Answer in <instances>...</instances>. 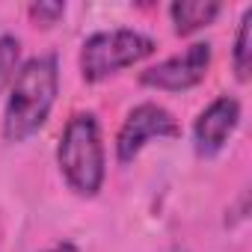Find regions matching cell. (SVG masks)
<instances>
[{
  "instance_id": "obj_1",
  "label": "cell",
  "mask_w": 252,
  "mask_h": 252,
  "mask_svg": "<svg viewBox=\"0 0 252 252\" xmlns=\"http://www.w3.org/2000/svg\"><path fill=\"white\" fill-rule=\"evenodd\" d=\"M57 92H60V65L54 54L30 57L24 65H18L3 110V137L9 143L30 140L48 122L57 104Z\"/></svg>"
},
{
  "instance_id": "obj_2",
  "label": "cell",
  "mask_w": 252,
  "mask_h": 252,
  "mask_svg": "<svg viewBox=\"0 0 252 252\" xmlns=\"http://www.w3.org/2000/svg\"><path fill=\"white\" fill-rule=\"evenodd\" d=\"M57 163L65 184L77 196L83 199L98 196L107 175V158H104L101 125L95 113H74L65 122L57 146Z\"/></svg>"
},
{
  "instance_id": "obj_3",
  "label": "cell",
  "mask_w": 252,
  "mask_h": 252,
  "mask_svg": "<svg viewBox=\"0 0 252 252\" xmlns=\"http://www.w3.org/2000/svg\"><path fill=\"white\" fill-rule=\"evenodd\" d=\"M158 51V42L149 33L116 27V30H98L86 36L80 45V74L86 83H101L125 68H131L152 57Z\"/></svg>"
},
{
  "instance_id": "obj_4",
  "label": "cell",
  "mask_w": 252,
  "mask_h": 252,
  "mask_svg": "<svg viewBox=\"0 0 252 252\" xmlns=\"http://www.w3.org/2000/svg\"><path fill=\"white\" fill-rule=\"evenodd\" d=\"M175 137H181L178 119L163 104L143 101L125 116L122 128L116 134V158H119V163H134L137 155L152 140H175Z\"/></svg>"
},
{
  "instance_id": "obj_5",
  "label": "cell",
  "mask_w": 252,
  "mask_h": 252,
  "mask_svg": "<svg viewBox=\"0 0 252 252\" xmlns=\"http://www.w3.org/2000/svg\"><path fill=\"white\" fill-rule=\"evenodd\" d=\"M211 60H214L211 42H193L181 54L146 68L140 74V83L152 86V89H160V92H184V89H193L205 80V74L211 68Z\"/></svg>"
},
{
  "instance_id": "obj_6",
  "label": "cell",
  "mask_w": 252,
  "mask_h": 252,
  "mask_svg": "<svg viewBox=\"0 0 252 252\" xmlns=\"http://www.w3.org/2000/svg\"><path fill=\"white\" fill-rule=\"evenodd\" d=\"M240 125V101L234 95L214 98L193 122V146L199 158H214L225 149Z\"/></svg>"
},
{
  "instance_id": "obj_7",
  "label": "cell",
  "mask_w": 252,
  "mask_h": 252,
  "mask_svg": "<svg viewBox=\"0 0 252 252\" xmlns=\"http://www.w3.org/2000/svg\"><path fill=\"white\" fill-rule=\"evenodd\" d=\"M220 12H222V3H217V0H175L169 6L178 36H190V33L214 24V18Z\"/></svg>"
},
{
  "instance_id": "obj_8",
  "label": "cell",
  "mask_w": 252,
  "mask_h": 252,
  "mask_svg": "<svg viewBox=\"0 0 252 252\" xmlns=\"http://www.w3.org/2000/svg\"><path fill=\"white\" fill-rule=\"evenodd\" d=\"M231 63L237 71V80H249L252 71V6L243 12L240 24H237V36H234V51H231Z\"/></svg>"
},
{
  "instance_id": "obj_9",
  "label": "cell",
  "mask_w": 252,
  "mask_h": 252,
  "mask_svg": "<svg viewBox=\"0 0 252 252\" xmlns=\"http://www.w3.org/2000/svg\"><path fill=\"white\" fill-rule=\"evenodd\" d=\"M18 63H21V42H18V36L3 33L0 36V89L15 80Z\"/></svg>"
},
{
  "instance_id": "obj_10",
  "label": "cell",
  "mask_w": 252,
  "mask_h": 252,
  "mask_svg": "<svg viewBox=\"0 0 252 252\" xmlns=\"http://www.w3.org/2000/svg\"><path fill=\"white\" fill-rule=\"evenodd\" d=\"M63 15H65V3H60V0H39V3L30 6V18L39 21L42 27L57 24Z\"/></svg>"
},
{
  "instance_id": "obj_11",
  "label": "cell",
  "mask_w": 252,
  "mask_h": 252,
  "mask_svg": "<svg viewBox=\"0 0 252 252\" xmlns=\"http://www.w3.org/2000/svg\"><path fill=\"white\" fill-rule=\"evenodd\" d=\"M45 252H80L74 243H68V240H63V243H57V246H51V249H45Z\"/></svg>"
}]
</instances>
